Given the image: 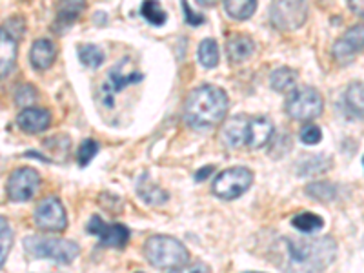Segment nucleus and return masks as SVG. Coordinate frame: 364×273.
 <instances>
[{"label": "nucleus", "instance_id": "nucleus-28", "mask_svg": "<svg viewBox=\"0 0 364 273\" xmlns=\"http://www.w3.org/2000/svg\"><path fill=\"white\" fill-rule=\"evenodd\" d=\"M328 170H330V159L314 157L302 162L301 168H299V175H302V177H311V175L326 173Z\"/></svg>", "mask_w": 364, "mask_h": 273}, {"label": "nucleus", "instance_id": "nucleus-19", "mask_svg": "<svg viewBox=\"0 0 364 273\" xmlns=\"http://www.w3.org/2000/svg\"><path fill=\"white\" fill-rule=\"evenodd\" d=\"M86 9V0H58L57 2V24L68 26L75 24Z\"/></svg>", "mask_w": 364, "mask_h": 273}, {"label": "nucleus", "instance_id": "nucleus-4", "mask_svg": "<svg viewBox=\"0 0 364 273\" xmlns=\"http://www.w3.org/2000/svg\"><path fill=\"white\" fill-rule=\"evenodd\" d=\"M24 248L35 259H51L60 264H70L80 253V246L73 240L51 239V237L41 235L26 237Z\"/></svg>", "mask_w": 364, "mask_h": 273}, {"label": "nucleus", "instance_id": "nucleus-7", "mask_svg": "<svg viewBox=\"0 0 364 273\" xmlns=\"http://www.w3.org/2000/svg\"><path fill=\"white\" fill-rule=\"evenodd\" d=\"M269 18L281 31H295L302 28L308 18L306 0H272Z\"/></svg>", "mask_w": 364, "mask_h": 273}, {"label": "nucleus", "instance_id": "nucleus-6", "mask_svg": "<svg viewBox=\"0 0 364 273\" xmlns=\"http://www.w3.org/2000/svg\"><path fill=\"white\" fill-rule=\"evenodd\" d=\"M253 184V173L248 168L237 166V168H230V170L220 171L213 181V195L224 200L239 199L240 195H245L246 191L252 188Z\"/></svg>", "mask_w": 364, "mask_h": 273}, {"label": "nucleus", "instance_id": "nucleus-31", "mask_svg": "<svg viewBox=\"0 0 364 273\" xmlns=\"http://www.w3.org/2000/svg\"><path fill=\"white\" fill-rule=\"evenodd\" d=\"M97 154H99V144H97L93 139H86V141L80 144L79 154H77V161H79L80 168H86V166L95 159Z\"/></svg>", "mask_w": 364, "mask_h": 273}, {"label": "nucleus", "instance_id": "nucleus-26", "mask_svg": "<svg viewBox=\"0 0 364 273\" xmlns=\"http://www.w3.org/2000/svg\"><path fill=\"white\" fill-rule=\"evenodd\" d=\"M199 63L204 68H215L219 64V46L213 38H204L199 46Z\"/></svg>", "mask_w": 364, "mask_h": 273}, {"label": "nucleus", "instance_id": "nucleus-38", "mask_svg": "<svg viewBox=\"0 0 364 273\" xmlns=\"http://www.w3.org/2000/svg\"><path fill=\"white\" fill-rule=\"evenodd\" d=\"M219 0H197V4L204 6V8H211V6H215Z\"/></svg>", "mask_w": 364, "mask_h": 273}, {"label": "nucleus", "instance_id": "nucleus-32", "mask_svg": "<svg viewBox=\"0 0 364 273\" xmlns=\"http://www.w3.org/2000/svg\"><path fill=\"white\" fill-rule=\"evenodd\" d=\"M37 100V90L29 84H22L17 87V93H15V102L22 108H29L31 104Z\"/></svg>", "mask_w": 364, "mask_h": 273}, {"label": "nucleus", "instance_id": "nucleus-37", "mask_svg": "<svg viewBox=\"0 0 364 273\" xmlns=\"http://www.w3.org/2000/svg\"><path fill=\"white\" fill-rule=\"evenodd\" d=\"M348 6L352 9L355 15L363 17V6H364V0H348Z\"/></svg>", "mask_w": 364, "mask_h": 273}, {"label": "nucleus", "instance_id": "nucleus-15", "mask_svg": "<svg viewBox=\"0 0 364 273\" xmlns=\"http://www.w3.org/2000/svg\"><path fill=\"white\" fill-rule=\"evenodd\" d=\"M223 141L230 148H240L246 144V136H248V119L246 117H232L226 120L223 126Z\"/></svg>", "mask_w": 364, "mask_h": 273}, {"label": "nucleus", "instance_id": "nucleus-20", "mask_svg": "<svg viewBox=\"0 0 364 273\" xmlns=\"http://www.w3.org/2000/svg\"><path fill=\"white\" fill-rule=\"evenodd\" d=\"M136 191H139V197H141L146 204H149V206H159V204L166 203L168 197H170V195L166 193L164 190H161L157 184H154V182L149 181L148 175H142V178L139 181V184H136Z\"/></svg>", "mask_w": 364, "mask_h": 273}, {"label": "nucleus", "instance_id": "nucleus-40", "mask_svg": "<svg viewBox=\"0 0 364 273\" xmlns=\"http://www.w3.org/2000/svg\"><path fill=\"white\" fill-rule=\"evenodd\" d=\"M136 273H142V272H136Z\"/></svg>", "mask_w": 364, "mask_h": 273}, {"label": "nucleus", "instance_id": "nucleus-13", "mask_svg": "<svg viewBox=\"0 0 364 273\" xmlns=\"http://www.w3.org/2000/svg\"><path fill=\"white\" fill-rule=\"evenodd\" d=\"M17 124L28 133H42L50 128L51 113L44 108L29 106V108H24L18 113Z\"/></svg>", "mask_w": 364, "mask_h": 273}, {"label": "nucleus", "instance_id": "nucleus-39", "mask_svg": "<svg viewBox=\"0 0 364 273\" xmlns=\"http://www.w3.org/2000/svg\"><path fill=\"white\" fill-rule=\"evenodd\" d=\"M250 273H261V272H250Z\"/></svg>", "mask_w": 364, "mask_h": 273}, {"label": "nucleus", "instance_id": "nucleus-9", "mask_svg": "<svg viewBox=\"0 0 364 273\" xmlns=\"http://www.w3.org/2000/svg\"><path fill=\"white\" fill-rule=\"evenodd\" d=\"M41 188V175L33 168H21L11 173L8 181V197L13 203H28Z\"/></svg>", "mask_w": 364, "mask_h": 273}, {"label": "nucleus", "instance_id": "nucleus-22", "mask_svg": "<svg viewBox=\"0 0 364 273\" xmlns=\"http://www.w3.org/2000/svg\"><path fill=\"white\" fill-rule=\"evenodd\" d=\"M344 106H346V112L352 113L353 119H363V82H353L352 86L348 87L346 93H344Z\"/></svg>", "mask_w": 364, "mask_h": 273}, {"label": "nucleus", "instance_id": "nucleus-21", "mask_svg": "<svg viewBox=\"0 0 364 273\" xmlns=\"http://www.w3.org/2000/svg\"><path fill=\"white\" fill-rule=\"evenodd\" d=\"M297 79L299 73L295 70L288 66L279 68V70H275L269 75V86L277 93H288V91H291L297 86Z\"/></svg>", "mask_w": 364, "mask_h": 273}, {"label": "nucleus", "instance_id": "nucleus-2", "mask_svg": "<svg viewBox=\"0 0 364 273\" xmlns=\"http://www.w3.org/2000/svg\"><path fill=\"white\" fill-rule=\"evenodd\" d=\"M230 99L226 91L213 84L195 87L184 104V120L193 129H210L223 122Z\"/></svg>", "mask_w": 364, "mask_h": 273}, {"label": "nucleus", "instance_id": "nucleus-23", "mask_svg": "<svg viewBox=\"0 0 364 273\" xmlns=\"http://www.w3.org/2000/svg\"><path fill=\"white\" fill-rule=\"evenodd\" d=\"M224 9L235 21H248L257 9V0H224Z\"/></svg>", "mask_w": 364, "mask_h": 273}, {"label": "nucleus", "instance_id": "nucleus-35", "mask_svg": "<svg viewBox=\"0 0 364 273\" xmlns=\"http://www.w3.org/2000/svg\"><path fill=\"white\" fill-rule=\"evenodd\" d=\"M182 9H184V13H186V22H188V24H191V26L203 24V21H204L203 15H197V13L191 11L186 0H182Z\"/></svg>", "mask_w": 364, "mask_h": 273}, {"label": "nucleus", "instance_id": "nucleus-3", "mask_svg": "<svg viewBox=\"0 0 364 273\" xmlns=\"http://www.w3.org/2000/svg\"><path fill=\"white\" fill-rule=\"evenodd\" d=\"M144 255L149 264L162 269L181 268L190 261L186 246L182 245L181 240L168 235L149 237L144 245Z\"/></svg>", "mask_w": 364, "mask_h": 273}, {"label": "nucleus", "instance_id": "nucleus-12", "mask_svg": "<svg viewBox=\"0 0 364 273\" xmlns=\"http://www.w3.org/2000/svg\"><path fill=\"white\" fill-rule=\"evenodd\" d=\"M363 50V24L350 28L339 41L333 44V57L339 63H352L353 58Z\"/></svg>", "mask_w": 364, "mask_h": 273}, {"label": "nucleus", "instance_id": "nucleus-34", "mask_svg": "<svg viewBox=\"0 0 364 273\" xmlns=\"http://www.w3.org/2000/svg\"><path fill=\"white\" fill-rule=\"evenodd\" d=\"M170 273H211L210 266L204 264V262H195V264H190V266H181V268H175L173 272Z\"/></svg>", "mask_w": 364, "mask_h": 273}, {"label": "nucleus", "instance_id": "nucleus-30", "mask_svg": "<svg viewBox=\"0 0 364 273\" xmlns=\"http://www.w3.org/2000/svg\"><path fill=\"white\" fill-rule=\"evenodd\" d=\"M79 58L80 63L87 68H99L104 63V53L93 44L80 46L79 48Z\"/></svg>", "mask_w": 364, "mask_h": 273}, {"label": "nucleus", "instance_id": "nucleus-25", "mask_svg": "<svg viewBox=\"0 0 364 273\" xmlns=\"http://www.w3.org/2000/svg\"><path fill=\"white\" fill-rule=\"evenodd\" d=\"M306 195L321 203H330V200L337 199V186L328 181H317L310 182L306 186Z\"/></svg>", "mask_w": 364, "mask_h": 273}, {"label": "nucleus", "instance_id": "nucleus-14", "mask_svg": "<svg viewBox=\"0 0 364 273\" xmlns=\"http://www.w3.org/2000/svg\"><path fill=\"white\" fill-rule=\"evenodd\" d=\"M273 136V124L268 117H253L248 120V136L246 146L252 149H259L268 144Z\"/></svg>", "mask_w": 364, "mask_h": 273}, {"label": "nucleus", "instance_id": "nucleus-1", "mask_svg": "<svg viewBox=\"0 0 364 273\" xmlns=\"http://www.w3.org/2000/svg\"><path fill=\"white\" fill-rule=\"evenodd\" d=\"M284 262L282 273H323L337 257V242L331 237L318 239H291L282 237Z\"/></svg>", "mask_w": 364, "mask_h": 273}, {"label": "nucleus", "instance_id": "nucleus-10", "mask_svg": "<svg viewBox=\"0 0 364 273\" xmlns=\"http://www.w3.org/2000/svg\"><path fill=\"white\" fill-rule=\"evenodd\" d=\"M87 232L100 240V245L109 248H124L129 240V230L120 223H104L99 215H93L87 223Z\"/></svg>", "mask_w": 364, "mask_h": 273}, {"label": "nucleus", "instance_id": "nucleus-18", "mask_svg": "<svg viewBox=\"0 0 364 273\" xmlns=\"http://www.w3.org/2000/svg\"><path fill=\"white\" fill-rule=\"evenodd\" d=\"M255 51V42L252 41L246 35H233L230 41L226 42V53L228 58H230V63L239 64L246 58H250Z\"/></svg>", "mask_w": 364, "mask_h": 273}, {"label": "nucleus", "instance_id": "nucleus-17", "mask_svg": "<svg viewBox=\"0 0 364 273\" xmlns=\"http://www.w3.org/2000/svg\"><path fill=\"white\" fill-rule=\"evenodd\" d=\"M55 57H57V48L48 38H38L31 46L29 58H31V64L37 70H48V68H51V64L55 63Z\"/></svg>", "mask_w": 364, "mask_h": 273}, {"label": "nucleus", "instance_id": "nucleus-5", "mask_svg": "<svg viewBox=\"0 0 364 273\" xmlns=\"http://www.w3.org/2000/svg\"><path fill=\"white\" fill-rule=\"evenodd\" d=\"M284 109L291 119L301 120V122H310V120L321 117L324 109V100L321 93L314 87H294L291 91H288Z\"/></svg>", "mask_w": 364, "mask_h": 273}, {"label": "nucleus", "instance_id": "nucleus-33", "mask_svg": "<svg viewBox=\"0 0 364 273\" xmlns=\"http://www.w3.org/2000/svg\"><path fill=\"white\" fill-rule=\"evenodd\" d=\"M301 141L302 144H306V146L318 144V142L323 141V132H321V128H318L317 124L308 122V124L302 126L301 129Z\"/></svg>", "mask_w": 364, "mask_h": 273}, {"label": "nucleus", "instance_id": "nucleus-16", "mask_svg": "<svg viewBox=\"0 0 364 273\" xmlns=\"http://www.w3.org/2000/svg\"><path fill=\"white\" fill-rule=\"evenodd\" d=\"M17 63V41L8 29H0V77L11 73Z\"/></svg>", "mask_w": 364, "mask_h": 273}, {"label": "nucleus", "instance_id": "nucleus-36", "mask_svg": "<svg viewBox=\"0 0 364 273\" xmlns=\"http://www.w3.org/2000/svg\"><path fill=\"white\" fill-rule=\"evenodd\" d=\"M213 171H215V166H204V168H200V170L195 173V181H197V182L206 181V178L210 177Z\"/></svg>", "mask_w": 364, "mask_h": 273}, {"label": "nucleus", "instance_id": "nucleus-29", "mask_svg": "<svg viewBox=\"0 0 364 273\" xmlns=\"http://www.w3.org/2000/svg\"><path fill=\"white\" fill-rule=\"evenodd\" d=\"M11 246H13V230L11 226H9L8 219L0 217V268L4 266Z\"/></svg>", "mask_w": 364, "mask_h": 273}, {"label": "nucleus", "instance_id": "nucleus-24", "mask_svg": "<svg viewBox=\"0 0 364 273\" xmlns=\"http://www.w3.org/2000/svg\"><path fill=\"white\" fill-rule=\"evenodd\" d=\"M291 226L301 233H317L324 228V219L315 215V213H310V211H304V213H299L297 217L291 219Z\"/></svg>", "mask_w": 364, "mask_h": 273}, {"label": "nucleus", "instance_id": "nucleus-8", "mask_svg": "<svg viewBox=\"0 0 364 273\" xmlns=\"http://www.w3.org/2000/svg\"><path fill=\"white\" fill-rule=\"evenodd\" d=\"M35 224L44 232H64L68 228V215L63 203L55 195H48L37 204L33 213Z\"/></svg>", "mask_w": 364, "mask_h": 273}, {"label": "nucleus", "instance_id": "nucleus-11", "mask_svg": "<svg viewBox=\"0 0 364 273\" xmlns=\"http://www.w3.org/2000/svg\"><path fill=\"white\" fill-rule=\"evenodd\" d=\"M122 66H124V63H119L115 68H112L108 73V79H106V82L100 87V99H102V102L106 104L108 108L113 106L115 95L120 90H124V87L141 82L142 80V73H136V71H133V73H124V71H122Z\"/></svg>", "mask_w": 364, "mask_h": 273}, {"label": "nucleus", "instance_id": "nucleus-27", "mask_svg": "<svg viewBox=\"0 0 364 273\" xmlns=\"http://www.w3.org/2000/svg\"><path fill=\"white\" fill-rule=\"evenodd\" d=\"M141 15L149 22V24L162 26L168 21V15L162 9V6L159 4V0H144L141 6Z\"/></svg>", "mask_w": 364, "mask_h": 273}]
</instances>
